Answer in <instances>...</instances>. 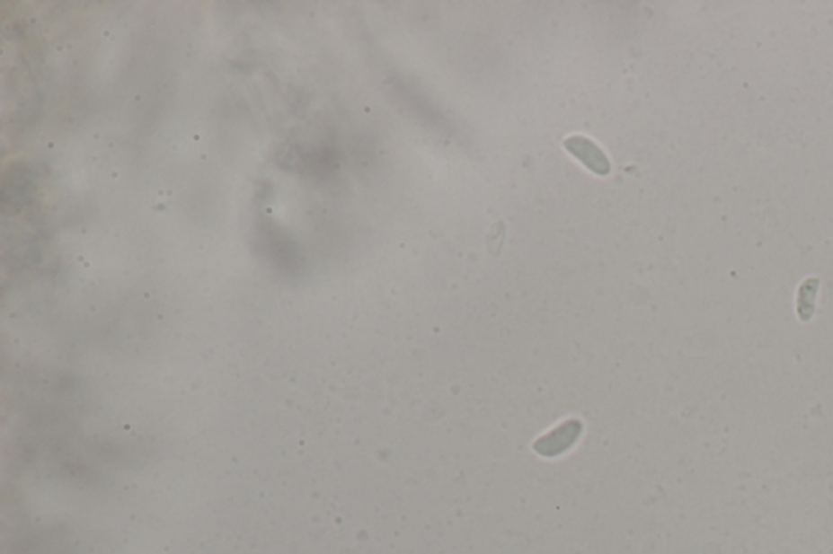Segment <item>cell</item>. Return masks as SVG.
Masks as SVG:
<instances>
[{
	"label": "cell",
	"mask_w": 833,
	"mask_h": 554,
	"mask_svg": "<svg viewBox=\"0 0 833 554\" xmlns=\"http://www.w3.org/2000/svg\"><path fill=\"white\" fill-rule=\"evenodd\" d=\"M563 145L570 154L583 163L588 170L593 171L599 176H607L610 172L609 158L602 152L599 146L586 136H568Z\"/></svg>",
	"instance_id": "cell-1"
},
{
	"label": "cell",
	"mask_w": 833,
	"mask_h": 554,
	"mask_svg": "<svg viewBox=\"0 0 833 554\" xmlns=\"http://www.w3.org/2000/svg\"><path fill=\"white\" fill-rule=\"evenodd\" d=\"M817 288H819L817 278H809L801 285L798 296V314L801 321H809L814 314Z\"/></svg>",
	"instance_id": "cell-2"
}]
</instances>
